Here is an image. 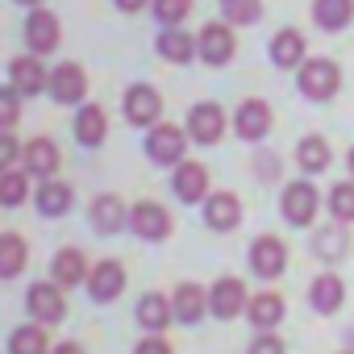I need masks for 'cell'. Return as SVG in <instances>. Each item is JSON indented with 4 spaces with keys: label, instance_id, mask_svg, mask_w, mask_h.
<instances>
[{
    "label": "cell",
    "instance_id": "obj_1",
    "mask_svg": "<svg viewBox=\"0 0 354 354\" xmlns=\"http://www.w3.org/2000/svg\"><path fill=\"white\" fill-rule=\"evenodd\" d=\"M337 88H342V71H337V63H329V59H313V63L300 67V92H304L308 100H329Z\"/></svg>",
    "mask_w": 354,
    "mask_h": 354
},
{
    "label": "cell",
    "instance_id": "obj_2",
    "mask_svg": "<svg viewBox=\"0 0 354 354\" xmlns=\"http://www.w3.org/2000/svg\"><path fill=\"white\" fill-rule=\"evenodd\" d=\"M184 150H188V133L184 129H175V125H154L146 133V154L154 162H184Z\"/></svg>",
    "mask_w": 354,
    "mask_h": 354
},
{
    "label": "cell",
    "instance_id": "obj_3",
    "mask_svg": "<svg viewBox=\"0 0 354 354\" xmlns=\"http://www.w3.org/2000/svg\"><path fill=\"white\" fill-rule=\"evenodd\" d=\"M129 230H133L138 238H146V242H158V238H167V234H171V217H167V209H162V205L142 201V205H133V209H129Z\"/></svg>",
    "mask_w": 354,
    "mask_h": 354
},
{
    "label": "cell",
    "instance_id": "obj_4",
    "mask_svg": "<svg viewBox=\"0 0 354 354\" xmlns=\"http://www.w3.org/2000/svg\"><path fill=\"white\" fill-rule=\"evenodd\" d=\"M9 84H13V92H21V96H38L42 88H50V75H46V67H42L34 55H21V59L9 63Z\"/></svg>",
    "mask_w": 354,
    "mask_h": 354
},
{
    "label": "cell",
    "instance_id": "obj_5",
    "mask_svg": "<svg viewBox=\"0 0 354 354\" xmlns=\"http://www.w3.org/2000/svg\"><path fill=\"white\" fill-rule=\"evenodd\" d=\"M26 304H30V313H34L38 321H46V325L63 321V313H67V300H63V288H59V283H34V288L26 292Z\"/></svg>",
    "mask_w": 354,
    "mask_h": 354
},
{
    "label": "cell",
    "instance_id": "obj_6",
    "mask_svg": "<svg viewBox=\"0 0 354 354\" xmlns=\"http://www.w3.org/2000/svg\"><path fill=\"white\" fill-rule=\"evenodd\" d=\"M209 308H213L221 321H230V317H238L242 308H250V296H246L242 279H217L213 292H209Z\"/></svg>",
    "mask_w": 354,
    "mask_h": 354
},
{
    "label": "cell",
    "instance_id": "obj_7",
    "mask_svg": "<svg viewBox=\"0 0 354 354\" xmlns=\"http://www.w3.org/2000/svg\"><path fill=\"white\" fill-rule=\"evenodd\" d=\"M196 42H201V59H205V63H213V67H221L225 59H234V30H230L225 21L205 26Z\"/></svg>",
    "mask_w": 354,
    "mask_h": 354
},
{
    "label": "cell",
    "instance_id": "obj_8",
    "mask_svg": "<svg viewBox=\"0 0 354 354\" xmlns=\"http://www.w3.org/2000/svg\"><path fill=\"white\" fill-rule=\"evenodd\" d=\"M158 113H162V100H158V92H154L150 84H133V88L125 92V117H129L133 125H154Z\"/></svg>",
    "mask_w": 354,
    "mask_h": 354
},
{
    "label": "cell",
    "instance_id": "obj_9",
    "mask_svg": "<svg viewBox=\"0 0 354 354\" xmlns=\"http://www.w3.org/2000/svg\"><path fill=\"white\" fill-rule=\"evenodd\" d=\"M283 217L292 221V225H308L313 217H317V188L313 184H288L283 188Z\"/></svg>",
    "mask_w": 354,
    "mask_h": 354
},
{
    "label": "cell",
    "instance_id": "obj_10",
    "mask_svg": "<svg viewBox=\"0 0 354 354\" xmlns=\"http://www.w3.org/2000/svg\"><path fill=\"white\" fill-rule=\"evenodd\" d=\"M250 267L263 275V279H275V275H283V267H288V250H283V242L279 238H259L254 246H250Z\"/></svg>",
    "mask_w": 354,
    "mask_h": 354
},
{
    "label": "cell",
    "instance_id": "obj_11",
    "mask_svg": "<svg viewBox=\"0 0 354 354\" xmlns=\"http://www.w3.org/2000/svg\"><path fill=\"white\" fill-rule=\"evenodd\" d=\"M121 288H125V271H121V263L104 259L100 267H92V271H88V292H92V300L109 304V300H117V296H121Z\"/></svg>",
    "mask_w": 354,
    "mask_h": 354
},
{
    "label": "cell",
    "instance_id": "obj_12",
    "mask_svg": "<svg viewBox=\"0 0 354 354\" xmlns=\"http://www.w3.org/2000/svg\"><path fill=\"white\" fill-rule=\"evenodd\" d=\"M26 42H30V50H34V55L55 50V46H59V17H55V13H46V9H34V13H30V21H26Z\"/></svg>",
    "mask_w": 354,
    "mask_h": 354
},
{
    "label": "cell",
    "instance_id": "obj_13",
    "mask_svg": "<svg viewBox=\"0 0 354 354\" xmlns=\"http://www.w3.org/2000/svg\"><path fill=\"white\" fill-rule=\"evenodd\" d=\"M84 92H88V80H84V71H80L75 63L55 67V75H50V96H55L59 104H80Z\"/></svg>",
    "mask_w": 354,
    "mask_h": 354
},
{
    "label": "cell",
    "instance_id": "obj_14",
    "mask_svg": "<svg viewBox=\"0 0 354 354\" xmlns=\"http://www.w3.org/2000/svg\"><path fill=\"white\" fill-rule=\"evenodd\" d=\"M205 192H209V171L201 162H180L175 167V196H180L184 205L205 201Z\"/></svg>",
    "mask_w": 354,
    "mask_h": 354
},
{
    "label": "cell",
    "instance_id": "obj_15",
    "mask_svg": "<svg viewBox=\"0 0 354 354\" xmlns=\"http://www.w3.org/2000/svg\"><path fill=\"white\" fill-rule=\"evenodd\" d=\"M221 129H225V113H221L217 104H209V100H205V104H196V109L188 113V133H192L196 142H205V146H209V142H217V138H221Z\"/></svg>",
    "mask_w": 354,
    "mask_h": 354
},
{
    "label": "cell",
    "instance_id": "obj_16",
    "mask_svg": "<svg viewBox=\"0 0 354 354\" xmlns=\"http://www.w3.org/2000/svg\"><path fill=\"white\" fill-rule=\"evenodd\" d=\"M171 304H175V321L196 325L205 317V308H209V292H201L196 283H180V288H175V296H171Z\"/></svg>",
    "mask_w": 354,
    "mask_h": 354
},
{
    "label": "cell",
    "instance_id": "obj_17",
    "mask_svg": "<svg viewBox=\"0 0 354 354\" xmlns=\"http://www.w3.org/2000/svg\"><path fill=\"white\" fill-rule=\"evenodd\" d=\"M308 300H313V308H317V313H337V308H342V300H346V283H342L333 271H325V275H317V279H313Z\"/></svg>",
    "mask_w": 354,
    "mask_h": 354
},
{
    "label": "cell",
    "instance_id": "obj_18",
    "mask_svg": "<svg viewBox=\"0 0 354 354\" xmlns=\"http://www.w3.org/2000/svg\"><path fill=\"white\" fill-rule=\"evenodd\" d=\"M313 21L329 34L346 30L354 21V0H313Z\"/></svg>",
    "mask_w": 354,
    "mask_h": 354
},
{
    "label": "cell",
    "instance_id": "obj_19",
    "mask_svg": "<svg viewBox=\"0 0 354 354\" xmlns=\"http://www.w3.org/2000/svg\"><path fill=\"white\" fill-rule=\"evenodd\" d=\"M234 125H238V133H242L246 142H259V138L271 129V109H267L263 100H246V104L238 109Z\"/></svg>",
    "mask_w": 354,
    "mask_h": 354
},
{
    "label": "cell",
    "instance_id": "obj_20",
    "mask_svg": "<svg viewBox=\"0 0 354 354\" xmlns=\"http://www.w3.org/2000/svg\"><path fill=\"white\" fill-rule=\"evenodd\" d=\"M158 55H162L167 63H188L192 55H201V42H196L192 34H184V30L167 26V34H158Z\"/></svg>",
    "mask_w": 354,
    "mask_h": 354
},
{
    "label": "cell",
    "instance_id": "obj_21",
    "mask_svg": "<svg viewBox=\"0 0 354 354\" xmlns=\"http://www.w3.org/2000/svg\"><path fill=\"white\" fill-rule=\"evenodd\" d=\"M205 221H209L213 230H234V225L242 221V205H238V196H230V192L209 196V201H205Z\"/></svg>",
    "mask_w": 354,
    "mask_h": 354
},
{
    "label": "cell",
    "instance_id": "obj_22",
    "mask_svg": "<svg viewBox=\"0 0 354 354\" xmlns=\"http://www.w3.org/2000/svg\"><path fill=\"white\" fill-rule=\"evenodd\" d=\"M26 171L30 175H46V180H50V175L59 171V150H55V142L50 138H34L30 146H26Z\"/></svg>",
    "mask_w": 354,
    "mask_h": 354
},
{
    "label": "cell",
    "instance_id": "obj_23",
    "mask_svg": "<svg viewBox=\"0 0 354 354\" xmlns=\"http://www.w3.org/2000/svg\"><path fill=\"white\" fill-rule=\"evenodd\" d=\"M50 275H55L59 288H75V283H84V279H88L84 254H80V250H59L55 263H50Z\"/></svg>",
    "mask_w": 354,
    "mask_h": 354
},
{
    "label": "cell",
    "instance_id": "obj_24",
    "mask_svg": "<svg viewBox=\"0 0 354 354\" xmlns=\"http://www.w3.org/2000/svg\"><path fill=\"white\" fill-rule=\"evenodd\" d=\"M104 133H109V117H104V109H96V104L80 109V117H75V138H80L84 146H100Z\"/></svg>",
    "mask_w": 354,
    "mask_h": 354
},
{
    "label": "cell",
    "instance_id": "obj_25",
    "mask_svg": "<svg viewBox=\"0 0 354 354\" xmlns=\"http://www.w3.org/2000/svg\"><path fill=\"white\" fill-rule=\"evenodd\" d=\"M92 225H96L100 234H117L121 225H129V213L121 209L117 196H100V201L92 205Z\"/></svg>",
    "mask_w": 354,
    "mask_h": 354
},
{
    "label": "cell",
    "instance_id": "obj_26",
    "mask_svg": "<svg viewBox=\"0 0 354 354\" xmlns=\"http://www.w3.org/2000/svg\"><path fill=\"white\" fill-rule=\"evenodd\" d=\"M175 317V304L167 300V296H158V292H150V296H142V304H138V321L154 333V329H167V321Z\"/></svg>",
    "mask_w": 354,
    "mask_h": 354
},
{
    "label": "cell",
    "instance_id": "obj_27",
    "mask_svg": "<svg viewBox=\"0 0 354 354\" xmlns=\"http://www.w3.org/2000/svg\"><path fill=\"white\" fill-rule=\"evenodd\" d=\"M271 59H275V67H296L304 59V38L296 30H279L271 42Z\"/></svg>",
    "mask_w": 354,
    "mask_h": 354
},
{
    "label": "cell",
    "instance_id": "obj_28",
    "mask_svg": "<svg viewBox=\"0 0 354 354\" xmlns=\"http://www.w3.org/2000/svg\"><path fill=\"white\" fill-rule=\"evenodd\" d=\"M38 209L46 213V217H63V213H71V188L67 184H55V180H46L42 188H38Z\"/></svg>",
    "mask_w": 354,
    "mask_h": 354
},
{
    "label": "cell",
    "instance_id": "obj_29",
    "mask_svg": "<svg viewBox=\"0 0 354 354\" xmlns=\"http://www.w3.org/2000/svg\"><path fill=\"white\" fill-rule=\"evenodd\" d=\"M250 321L259 329H275L283 321V300L275 292H263V296H250Z\"/></svg>",
    "mask_w": 354,
    "mask_h": 354
},
{
    "label": "cell",
    "instance_id": "obj_30",
    "mask_svg": "<svg viewBox=\"0 0 354 354\" xmlns=\"http://www.w3.org/2000/svg\"><path fill=\"white\" fill-rule=\"evenodd\" d=\"M9 354H50V342L38 325H21L9 337Z\"/></svg>",
    "mask_w": 354,
    "mask_h": 354
},
{
    "label": "cell",
    "instance_id": "obj_31",
    "mask_svg": "<svg viewBox=\"0 0 354 354\" xmlns=\"http://www.w3.org/2000/svg\"><path fill=\"white\" fill-rule=\"evenodd\" d=\"M296 162L304 167V171H325L329 167V146H325V138H300V146H296Z\"/></svg>",
    "mask_w": 354,
    "mask_h": 354
},
{
    "label": "cell",
    "instance_id": "obj_32",
    "mask_svg": "<svg viewBox=\"0 0 354 354\" xmlns=\"http://www.w3.org/2000/svg\"><path fill=\"white\" fill-rule=\"evenodd\" d=\"M21 263H26V242H21V234H5V238H0V275L13 279V275L21 271Z\"/></svg>",
    "mask_w": 354,
    "mask_h": 354
},
{
    "label": "cell",
    "instance_id": "obj_33",
    "mask_svg": "<svg viewBox=\"0 0 354 354\" xmlns=\"http://www.w3.org/2000/svg\"><path fill=\"white\" fill-rule=\"evenodd\" d=\"M221 13H225L230 26H250V21L263 17V5L259 0H221Z\"/></svg>",
    "mask_w": 354,
    "mask_h": 354
},
{
    "label": "cell",
    "instance_id": "obj_34",
    "mask_svg": "<svg viewBox=\"0 0 354 354\" xmlns=\"http://www.w3.org/2000/svg\"><path fill=\"white\" fill-rule=\"evenodd\" d=\"M26 175L30 171H17V167H9L5 175H0V201H5L9 209H17L26 201Z\"/></svg>",
    "mask_w": 354,
    "mask_h": 354
},
{
    "label": "cell",
    "instance_id": "obj_35",
    "mask_svg": "<svg viewBox=\"0 0 354 354\" xmlns=\"http://www.w3.org/2000/svg\"><path fill=\"white\" fill-rule=\"evenodd\" d=\"M329 213L337 221H354V184H337L329 192Z\"/></svg>",
    "mask_w": 354,
    "mask_h": 354
},
{
    "label": "cell",
    "instance_id": "obj_36",
    "mask_svg": "<svg viewBox=\"0 0 354 354\" xmlns=\"http://www.w3.org/2000/svg\"><path fill=\"white\" fill-rule=\"evenodd\" d=\"M192 13V0H154V17L162 26H180Z\"/></svg>",
    "mask_w": 354,
    "mask_h": 354
},
{
    "label": "cell",
    "instance_id": "obj_37",
    "mask_svg": "<svg viewBox=\"0 0 354 354\" xmlns=\"http://www.w3.org/2000/svg\"><path fill=\"white\" fill-rule=\"evenodd\" d=\"M317 250H321L325 259H329V254H342V250H346V234H342V230H325V234L317 238Z\"/></svg>",
    "mask_w": 354,
    "mask_h": 354
},
{
    "label": "cell",
    "instance_id": "obj_38",
    "mask_svg": "<svg viewBox=\"0 0 354 354\" xmlns=\"http://www.w3.org/2000/svg\"><path fill=\"white\" fill-rule=\"evenodd\" d=\"M17 96L21 92H5V96H0V121H5V129H13V121H17Z\"/></svg>",
    "mask_w": 354,
    "mask_h": 354
},
{
    "label": "cell",
    "instance_id": "obj_39",
    "mask_svg": "<svg viewBox=\"0 0 354 354\" xmlns=\"http://www.w3.org/2000/svg\"><path fill=\"white\" fill-rule=\"evenodd\" d=\"M254 171H259V180H279V158L275 154H259Z\"/></svg>",
    "mask_w": 354,
    "mask_h": 354
},
{
    "label": "cell",
    "instance_id": "obj_40",
    "mask_svg": "<svg viewBox=\"0 0 354 354\" xmlns=\"http://www.w3.org/2000/svg\"><path fill=\"white\" fill-rule=\"evenodd\" d=\"M250 354H283V342H279L275 333H263V337H254Z\"/></svg>",
    "mask_w": 354,
    "mask_h": 354
},
{
    "label": "cell",
    "instance_id": "obj_41",
    "mask_svg": "<svg viewBox=\"0 0 354 354\" xmlns=\"http://www.w3.org/2000/svg\"><path fill=\"white\" fill-rule=\"evenodd\" d=\"M13 158H17V142H13V133L5 129V138H0V162L13 167Z\"/></svg>",
    "mask_w": 354,
    "mask_h": 354
},
{
    "label": "cell",
    "instance_id": "obj_42",
    "mask_svg": "<svg viewBox=\"0 0 354 354\" xmlns=\"http://www.w3.org/2000/svg\"><path fill=\"white\" fill-rule=\"evenodd\" d=\"M133 354H171V346H167L162 337H146V342H138Z\"/></svg>",
    "mask_w": 354,
    "mask_h": 354
},
{
    "label": "cell",
    "instance_id": "obj_43",
    "mask_svg": "<svg viewBox=\"0 0 354 354\" xmlns=\"http://www.w3.org/2000/svg\"><path fill=\"white\" fill-rule=\"evenodd\" d=\"M142 5H146V0H117V9H121V13H138Z\"/></svg>",
    "mask_w": 354,
    "mask_h": 354
},
{
    "label": "cell",
    "instance_id": "obj_44",
    "mask_svg": "<svg viewBox=\"0 0 354 354\" xmlns=\"http://www.w3.org/2000/svg\"><path fill=\"white\" fill-rule=\"evenodd\" d=\"M50 354H84V350H80V346H75V342H63V346H55V350H50Z\"/></svg>",
    "mask_w": 354,
    "mask_h": 354
},
{
    "label": "cell",
    "instance_id": "obj_45",
    "mask_svg": "<svg viewBox=\"0 0 354 354\" xmlns=\"http://www.w3.org/2000/svg\"><path fill=\"white\" fill-rule=\"evenodd\" d=\"M350 354H354V329H350Z\"/></svg>",
    "mask_w": 354,
    "mask_h": 354
},
{
    "label": "cell",
    "instance_id": "obj_46",
    "mask_svg": "<svg viewBox=\"0 0 354 354\" xmlns=\"http://www.w3.org/2000/svg\"><path fill=\"white\" fill-rule=\"evenodd\" d=\"M17 5H38V0H17Z\"/></svg>",
    "mask_w": 354,
    "mask_h": 354
},
{
    "label": "cell",
    "instance_id": "obj_47",
    "mask_svg": "<svg viewBox=\"0 0 354 354\" xmlns=\"http://www.w3.org/2000/svg\"><path fill=\"white\" fill-rule=\"evenodd\" d=\"M350 171H354V150H350Z\"/></svg>",
    "mask_w": 354,
    "mask_h": 354
}]
</instances>
